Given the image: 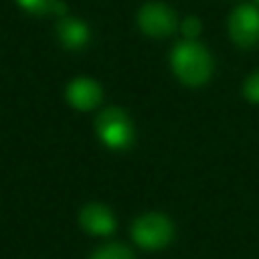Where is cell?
<instances>
[{"mask_svg": "<svg viewBox=\"0 0 259 259\" xmlns=\"http://www.w3.org/2000/svg\"><path fill=\"white\" fill-rule=\"evenodd\" d=\"M170 63L176 77L190 87L204 85L212 73V59L208 51L194 40L178 42L172 51Z\"/></svg>", "mask_w": 259, "mask_h": 259, "instance_id": "obj_1", "label": "cell"}, {"mask_svg": "<svg viewBox=\"0 0 259 259\" xmlns=\"http://www.w3.org/2000/svg\"><path fill=\"white\" fill-rule=\"evenodd\" d=\"M97 136L111 150H125L134 142V125L127 113L119 107H107L97 117Z\"/></svg>", "mask_w": 259, "mask_h": 259, "instance_id": "obj_2", "label": "cell"}, {"mask_svg": "<svg viewBox=\"0 0 259 259\" xmlns=\"http://www.w3.org/2000/svg\"><path fill=\"white\" fill-rule=\"evenodd\" d=\"M134 241L144 249H162L174 237V225L166 214L146 212L132 227Z\"/></svg>", "mask_w": 259, "mask_h": 259, "instance_id": "obj_3", "label": "cell"}, {"mask_svg": "<svg viewBox=\"0 0 259 259\" xmlns=\"http://www.w3.org/2000/svg\"><path fill=\"white\" fill-rule=\"evenodd\" d=\"M138 26L154 38H162L174 32L176 28V16L170 10V6L162 2H148L138 12Z\"/></svg>", "mask_w": 259, "mask_h": 259, "instance_id": "obj_4", "label": "cell"}, {"mask_svg": "<svg viewBox=\"0 0 259 259\" xmlns=\"http://www.w3.org/2000/svg\"><path fill=\"white\" fill-rule=\"evenodd\" d=\"M229 34L239 47H253L259 40V10L243 4L229 18Z\"/></svg>", "mask_w": 259, "mask_h": 259, "instance_id": "obj_5", "label": "cell"}, {"mask_svg": "<svg viewBox=\"0 0 259 259\" xmlns=\"http://www.w3.org/2000/svg\"><path fill=\"white\" fill-rule=\"evenodd\" d=\"M101 87L97 81L89 77H77L69 83L67 87V101L79 109V111H89L101 103Z\"/></svg>", "mask_w": 259, "mask_h": 259, "instance_id": "obj_6", "label": "cell"}, {"mask_svg": "<svg viewBox=\"0 0 259 259\" xmlns=\"http://www.w3.org/2000/svg\"><path fill=\"white\" fill-rule=\"evenodd\" d=\"M81 227L91 235H109L115 231V217L105 204H87L81 210Z\"/></svg>", "mask_w": 259, "mask_h": 259, "instance_id": "obj_7", "label": "cell"}, {"mask_svg": "<svg viewBox=\"0 0 259 259\" xmlns=\"http://www.w3.org/2000/svg\"><path fill=\"white\" fill-rule=\"evenodd\" d=\"M89 26L79 18H63L57 24V36L63 47L67 49H81L89 40Z\"/></svg>", "mask_w": 259, "mask_h": 259, "instance_id": "obj_8", "label": "cell"}, {"mask_svg": "<svg viewBox=\"0 0 259 259\" xmlns=\"http://www.w3.org/2000/svg\"><path fill=\"white\" fill-rule=\"evenodd\" d=\"M16 2L20 8H24L30 14H45L49 10H57V12L65 10V6L59 0H16Z\"/></svg>", "mask_w": 259, "mask_h": 259, "instance_id": "obj_9", "label": "cell"}, {"mask_svg": "<svg viewBox=\"0 0 259 259\" xmlns=\"http://www.w3.org/2000/svg\"><path fill=\"white\" fill-rule=\"evenodd\" d=\"M91 259H134L132 251L125 247V245H119V243H111V245H103L99 247Z\"/></svg>", "mask_w": 259, "mask_h": 259, "instance_id": "obj_10", "label": "cell"}, {"mask_svg": "<svg viewBox=\"0 0 259 259\" xmlns=\"http://www.w3.org/2000/svg\"><path fill=\"white\" fill-rule=\"evenodd\" d=\"M243 93L249 101L253 103H259V71H255L253 75L247 77L245 81V87H243Z\"/></svg>", "mask_w": 259, "mask_h": 259, "instance_id": "obj_11", "label": "cell"}, {"mask_svg": "<svg viewBox=\"0 0 259 259\" xmlns=\"http://www.w3.org/2000/svg\"><path fill=\"white\" fill-rule=\"evenodd\" d=\"M200 20L196 18V16H188L184 22H182V32H184V36L188 38V40H192V38H196L198 34H200Z\"/></svg>", "mask_w": 259, "mask_h": 259, "instance_id": "obj_12", "label": "cell"}, {"mask_svg": "<svg viewBox=\"0 0 259 259\" xmlns=\"http://www.w3.org/2000/svg\"><path fill=\"white\" fill-rule=\"evenodd\" d=\"M255 2H257V4H259V0H255Z\"/></svg>", "mask_w": 259, "mask_h": 259, "instance_id": "obj_13", "label": "cell"}]
</instances>
